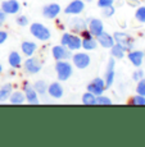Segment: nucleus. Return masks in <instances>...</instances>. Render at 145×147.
Here are the masks:
<instances>
[{"mask_svg": "<svg viewBox=\"0 0 145 147\" xmlns=\"http://www.w3.org/2000/svg\"><path fill=\"white\" fill-rule=\"evenodd\" d=\"M69 33H64L63 35V37H62V40H61V42H62V45L63 46H67V44H68V40H69Z\"/></svg>", "mask_w": 145, "mask_h": 147, "instance_id": "nucleus-35", "label": "nucleus"}, {"mask_svg": "<svg viewBox=\"0 0 145 147\" xmlns=\"http://www.w3.org/2000/svg\"><path fill=\"white\" fill-rule=\"evenodd\" d=\"M53 56L57 60H63V59L69 58V53L68 50H66V47L62 45V46H54L53 47Z\"/></svg>", "mask_w": 145, "mask_h": 147, "instance_id": "nucleus-16", "label": "nucleus"}, {"mask_svg": "<svg viewBox=\"0 0 145 147\" xmlns=\"http://www.w3.org/2000/svg\"><path fill=\"white\" fill-rule=\"evenodd\" d=\"M143 76H144V72H143V70H138V72H135V73L132 74V78H133L135 81H140L141 78H143Z\"/></svg>", "mask_w": 145, "mask_h": 147, "instance_id": "nucleus-34", "label": "nucleus"}, {"mask_svg": "<svg viewBox=\"0 0 145 147\" xmlns=\"http://www.w3.org/2000/svg\"><path fill=\"white\" fill-rule=\"evenodd\" d=\"M110 54H112V56L114 59H122L125 55V50L121 45L117 44V45H113V46L110 47Z\"/></svg>", "mask_w": 145, "mask_h": 147, "instance_id": "nucleus-22", "label": "nucleus"}, {"mask_svg": "<svg viewBox=\"0 0 145 147\" xmlns=\"http://www.w3.org/2000/svg\"><path fill=\"white\" fill-rule=\"evenodd\" d=\"M30 31L36 38L41 41H48L50 38V31L41 23H32L30 27Z\"/></svg>", "mask_w": 145, "mask_h": 147, "instance_id": "nucleus-2", "label": "nucleus"}, {"mask_svg": "<svg viewBox=\"0 0 145 147\" xmlns=\"http://www.w3.org/2000/svg\"><path fill=\"white\" fill-rule=\"evenodd\" d=\"M8 61H9V64L13 68H19V67H21V61H22L21 55H19L18 53H16V51L10 53L9 54V58H8Z\"/></svg>", "mask_w": 145, "mask_h": 147, "instance_id": "nucleus-21", "label": "nucleus"}, {"mask_svg": "<svg viewBox=\"0 0 145 147\" xmlns=\"http://www.w3.org/2000/svg\"><path fill=\"white\" fill-rule=\"evenodd\" d=\"M87 1H90V0H87Z\"/></svg>", "mask_w": 145, "mask_h": 147, "instance_id": "nucleus-39", "label": "nucleus"}, {"mask_svg": "<svg viewBox=\"0 0 145 147\" xmlns=\"http://www.w3.org/2000/svg\"><path fill=\"white\" fill-rule=\"evenodd\" d=\"M68 49L69 50H78L82 47V41L81 38L77 37V36H69V40H68V44H67Z\"/></svg>", "mask_w": 145, "mask_h": 147, "instance_id": "nucleus-20", "label": "nucleus"}, {"mask_svg": "<svg viewBox=\"0 0 145 147\" xmlns=\"http://www.w3.org/2000/svg\"><path fill=\"white\" fill-rule=\"evenodd\" d=\"M1 10L5 14H16L19 10V4L17 0H7L1 4Z\"/></svg>", "mask_w": 145, "mask_h": 147, "instance_id": "nucleus-10", "label": "nucleus"}, {"mask_svg": "<svg viewBox=\"0 0 145 147\" xmlns=\"http://www.w3.org/2000/svg\"><path fill=\"white\" fill-rule=\"evenodd\" d=\"M73 64H75L78 69H85V68H87L90 64V56L84 53L76 54V55H73Z\"/></svg>", "mask_w": 145, "mask_h": 147, "instance_id": "nucleus-5", "label": "nucleus"}, {"mask_svg": "<svg viewBox=\"0 0 145 147\" xmlns=\"http://www.w3.org/2000/svg\"><path fill=\"white\" fill-rule=\"evenodd\" d=\"M113 14H114V8H113L112 5L103 8V16L106 17V18H109V17H112Z\"/></svg>", "mask_w": 145, "mask_h": 147, "instance_id": "nucleus-30", "label": "nucleus"}, {"mask_svg": "<svg viewBox=\"0 0 145 147\" xmlns=\"http://www.w3.org/2000/svg\"><path fill=\"white\" fill-rule=\"evenodd\" d=\"M130 102H131L132 105H145V97L144 96H141V95L133 96Z\"/></svg>", "mask_w": 145, "mask_h": 147, "instance_id": "nucleus-27", "label": "nucleus"}, {"mask_svg": "<svg viewBox=\"0 0 145 147\" xmlns=\"http://www.w3.org/2000/svg\"><path fill=\"white\" fill-rule=\"evenodd\" d=\"M16 22H17V24H18V26H22V27H25V26H27V24H28V19H27L26 16H19V17H17Z\"/></svg>", "mask_w": 145, "mask_h": 147, "instance_id": "nucleus-31", "label": "nucleus"}, {"mask_svg": "<svg viewBox=\"0 0 145 147\" xmlns=\"http://www.w3.org/2000/svg\"><path fill=\"white\" fill-rule=\"evenodd\" d=\"M98 42L103 47L110 49V47L114 45V38H113L110 35H108L107 32H101L100 35H98Z\"/></svg>", "mask_w": 145, "mask_h": 147, "instance_id": "nucleus-14", "label": "nucleus"}, {"mask_svg": "<svg viewBox=\"0 0 145 147\" xmlns=\"http://www.w3.org/2000/svg\"><path fill=\"white\" fill-rule=\"evenodd\" d=\"M10 102L16 104V105H21V104L25 102V95L19 91L14 92V94H12V96H10Z\"/></svg>", "mask_w": 145, "mask_h": 147, "instance_id": "nucleus-24", "label": "nucleus"}, {"mask_svg": "<svg viewBox=\"0 0 145 147\" xmlns=\"http://www.w3.org/2000/svg\"><path fill=\"white\" fill-rule=\"evenodd\" d=\"M59 12H61V7L58 4H55V3H53V4L45 5L44 9H42V16L48 19H53L58 16Z\"/></svg>", "mask_w": 145, "mask_h": 147, "instance_id": "nucleus-7", "label": "nucleus"}, {"mask_svg": "<svg viewBox=\"0 0 145 147\" xmlns=\"http://www.w3.org/2000/svg\"><path fill=\"white\" fill-rule=\"evenodd\" d=\"M113 81H114V58H110L106 72V88L112 86Z\"/></svg>", "mask_w": 145, "mask_h": 147, "instance_id": "nucleus-9", "label": "nucleus"}, {"mask_svg": "<svg viewBox=\"0 0 145 147\" xmlns=\"http://www.w3.org/2000/svg\"><path fill=\"white\" fill-rule=\"evenodd\" d=\"M136 91H138L139 95L145 96V80H143V78H141V80L139 81L138 87H136Z\"/></svg>", "mask_w": 145, "mask_h": 147, "instance_id": "nucleus-29", "label": "nucleus"}, {"mask_svg": "<svg viewBox=\"0 0 145 147\" xmlns=\"http://www.w3.org/2000/svg\"><path fill=\"white\" fill-rule=\"evenodd\" d=\"M1 70H3V68H1V65H0V73H1Z\"/></svg>", "mask_w": 145, "mask_h": 147, "instance_id": "nucleus-38", "label": "nucleus"}, {"mask_svg": "<svg viewBox=\"0 0 145 147\" xmlns=\"http://www.w3.org/2000/svg\"><path fill=\"white\" fill-rule=\"evenodd\" d=\"M9 96H10V91H8V90H5V88L0 90V101L7 100Z\"/></svg>", "mask_w": 145, "mask_h": 147, "instance_id": "nucleus-32", "label": "nucleus"}, {"mask_svg": "<svg viewBox=\"0 0 145 147\" xmlns=\"http://www.w3.org/2000/svg\"><path fill=\"white\" fill-rule=\"evenodd\" d=\"M22 53L27 56H31L33 53L36 51V44L35 42H31V41H25L22 42Z\"/></svg>", "mask_w": 145, "mask_h": 147, "instance_id": "nucleus-19", "label": "nucleus"}, {"mask_svg": "<svg viewBox=\"0 0 145 147\" xmlns=\"http://www.w3.org/2000/svg\"><path fill=\"white\" fill-rule=\"evenodd\" d=\"M129 59H130V61H131L135 67H140L141 64H143L144 53L143 51H139V50H136V51H130Z\"/></svg>", "mask_w": 145, "mask_h": 147, "instance_id": "nucleus-17", "label": "nucleus"}, {"mask_svg": "<svg viewBox=\"0 0 145 147\" xmlns=\"http://www.w3.org/2000/svg\"><path fill=\"white\" fill-rule=\"evenodd\" d=\"M5 16H7V14H5L1 9H0V26H1V24L5 22Z\"/></svg>", "mask_w": 145, "mask_h": 147, "instance_id": "nucleus-37", "label": "nucleus"}, {"mask_svg": "<svg viewBox=\"0 0 145 147\" xmlns=\"http://www.w3.org/2000/svg\"><path fill=\"white\" fill-rule=\"evenodd\" d=\"M33 88H35V91L40 95H45L48 92V86L44 81H37L35 83V86H33Z\"/></svg>", "mask_w": 145, "mask_h": 147, "instance_id": "nucleus-25", "label": "nucleus"}, {"mask_svg": "<svg viewBox=\"0 0 145 147\" xmlns=\"http://www.w3.org/2000/svg\"><path fill=\"white\" fill-rule=\"evenodd\" d=\"M89 28H90V33L94 36H98L103 32V23H101L100 19L93 18L89 22Z\"/></svg>", "mask_w": 145, "mask_h": 147, "instance_id": "nucleus-13", "label": "nucleus"}, {"mask_svg": "<svg viewBox=\"0 0 145 147\" xmlns=\"http://www.w3.org/2000/svg\"><path fill=\"white\" fill-rule=\"evenodd\" d=\"M135 18L141 23H145V7H140L135 13Z\"/></svg>", "mask_w": 145, "mask_h": 147, "instance_id": "nucleus-26", "label": "nucleus"}, {"mask_svg": "<svg viewBox=\"0 0 145 147\" xmlns=\"http://www.w3.org/2000/svg\"><path fill=\"white\" fill-rule=\"evenodd\" d=\"M69 27L72 28L73 31H81L82 32V31L86 30L87 24L82 18H73L72 21H71V23H69Z\"/></svg>", "mask_w": 145, "mask_h": 147, "instance_id": "nucleus-18", "label": "nucleus"}, {"mask_svg": "<svg viewBox=\"0 0 145 147\" xmlns=\"http://www.w3.org/2000/svg\"><path fill=\"white\" fill-rule=\"evenodd\" d=\"M48 92L52 97L61 98L63 96V87L58 83V82H53L50 86H48Z\"/></svg>", "mask_w": 145, "mask_h": 147, "instance_id": "nucleus-15", "label": "nucleus"}, {"mask_svg": "<svg viewBox=\"0 0 145 147\" xmlns=\"http://www.w3.org/2000/svg\"><path fill=\"white\" fill-rule=\"evenodd\" d=\"M25 69H26L27 73L35 74V73H39L41 70V63L36 58H28L25 61Z\"/></svg>", "mask_w": 145, "mask_h": 147, "instance_id": "nucleus-6", "label": "nucleus"}, {"mask_svg": "<svg viewBox=\"0 0 145 147\" xmlns=\"http://www.w3.org/2000/svg\"><path fill=\"white\" fill-rule=\"evenodd\" d=\"M96 104H98V105H110V104H112V100L106 97V96L99 95L98 98H96Z\"/></svg>", "mask_w": 145, "mask_h": 147, "instance_id": "nucleus-28", "label": "nucleus"}, {"mask_svg": "<svg viewBox=\"0 0 145 147\" xmlns=\"http://www.w3.org/2000/svg\"><path fill=\"white\" fill-rule=\"evenodd\" d=\"M82 37H84V40H82V47L86 50H94L96 47V41L94 40V37L91 36V33L86 32V30L82 31Z\"/></svg>", "mask_w": 145, "mask_h": 147, "instance_id": "nucleus-11", "label": "nucleus"}, {"mask_svg": "<svg viewBox=\"0 0 145 147\" xmlns=\"http://www.w3.org/2000/svg\"><path fill=\"white\" fill-rule=\"evenodd\" d=\"M55 70L59 81H67L72 76V65L69 63H67V61L58 60V63L55 65Z\"/></svg>", "mask_w": 145, "mask_h": 147, "instance_id": "nucleus-1", "label": "nucleus"}, {"mask_svg": "<svg viewBox=\"0 0 145 147\" xmlns=\"http://www.w3.org/2000/svg\"><path fill=\"white\" fill-rule=\"evenodd\" d=\"M84 8H85V4L82 0H73V1H71L67 5L64 12H66V14H80L84 10Z\"/></svg>", "mask_w": 145, "mask_h": 147, "instance_id": "nucleus-8", "label": "nucleus"}, {"mask_svg": "<svg viewBox=\"0 0 145 147\" xmlns=\"http://www.w3.org/2000/svg\"><path fill=\"white\" fill-rule=\"evenodd\" d=\"M104 88H106V86H104V81L101 80V78H95V80L90 82L89 86H87V91L94 94L95 96H99L103 94Z\"/></svg>", "mask_w": 145, "mask_h": 147, "instance_id": "nucleus-4", "label": "nucleus"}, {"mask_svg": "<svg viewBox=\"0 0 145 147\" xmlns=\"http://www.w3.org/2000/svg\"><path fill=\"white\" fill-rule=\"evenodd\" d=\"M114 40L117 41L118 45H121L123 47L125 51H131L133 47V40L130 37L127 33H122V32H116L114 33Z\"/></svg>", "mask_w": 145, "mask_h": 147, "instance_id": "nucleus-3", "label": "nucleus"}, {"mask_svg": "<svg viewBox=\"0 0 145 147\" xmlns=\"http://www.w3.org/2000/svg\"><path fill=\"white\" fill-rule=\"evenodd\" d=\"M113 4V0H98V5L100 8H106Z\"/></svg>", "mask_w": 145, "mask_h": 147, "instance_id": "nucleus-33", "label": "nucleus"}, {"mask_svg": "<svg viewBox=\"0 0 145 147\" xmlns=\"http://www.w3.org/2000/svg\"><path fill=\"white\" fill-rule=\"evenodd\" d=\"M7 37H8L7 32H4V31H0V44H3V42L7 41Z\"/></svg>", "mask_w": 145, "mask_h": 147, "instance_id": "nucleus-36", "label": "nucleus"}, {"mask_svg": "<svg viewBox=\"0 0 145 147\" xmlns=\"http://www.w3.org/2000/svg\"><path fill=\"white\" fill-rule=\"evenodd\" d=\"M82 104L84 105H96V97L91 92H86L82 96Z\"/></svg>", "mask_w": 145, "mask_h": 147, "instance_id": "nucleus-23", "label": "nucleus"}, {"mask_svg": "<svg viewBox=\"0 0 145 147\" xmlns=\"http://www.w3.org/2000/svg\"><path fill=\"white\" fill-rule=\"evenodd\" d=\"M25 96H26L28 104H33V105L39 104L37 92L35 91V88L30 87V84H28V83H26V86H25Z\"/></svg>", "mask_w": 145, "mask_h": 147, "instance_id": "nucleus-12", "label": "nucleus"}]
</instances>
